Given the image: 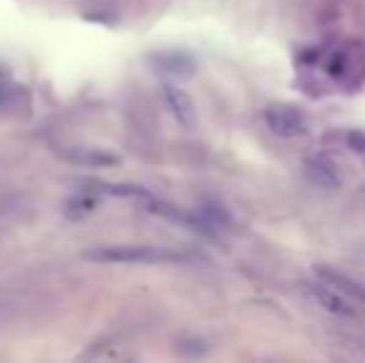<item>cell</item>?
I'll list each match as a JSON object with an SVG mask.
<instances>
[{
    "label": "cell",
    "mask_w": 365,
    "mask_h": 363,
    "mask_svg": "<svg viewBox=\"0 0 365 363\" xmlns=\"http://www.w3.org/2000/svg\"><path fill=\"white\" fill-rule=\"evenodd\" d=\"M90 262L105 264H159V262H182V254L157 247H100L85 254Z\"/></svg>",
    "instance_id": "1"
},
{
    "label": "cell",
    "mask_w": 365,
    "mask_h": 363,
    "mask_svg": "<svg viewBox=\"0 0 365 363\" xmlns=\"http://www.w3.org/2000/svg\"><path fill=\"white\" fill-rule=\"evenodd\" d=\"M264 120H266V125H269V130L274 132V135L284 137V140H289V137H301L303 132H306V115H303V110H298L296 105L266 107Z\"/></svg>",
    "instance_id": "2"
},
{
    "label": "cell",
    "mask_w": 365,
    "mask_h": 363,
    "mask_svg": "<svg viewBox=\"0 0 365 363\" xmlns=\"http://www.w3.org/2000/svg\"><path fill=\"white\" fill-rule=\"evenodd\" d=\"M316 274H318V279L326 286H331L333 291H338V294L346 296V299H353L365 306V286L361 281L351 279V276L336 272V269H331V267H316Z\"/></svg>",
    "instance_id": "3"
},
{
    "label": "cell",
    "mask_w": 365,
    "mask_h": 363,
    "mask_svg": "<svg viewBox=\"0 0 365 363\" xmlns=\"http://www.w3.org/2000/svg\"><path fill=\"white\" fill-rule=\"evenodd\" d=\"M306 291H308V296H311V299H316L318 304H321L326 311H331V314L343 316V319H351V316H356V309L351 306V301H348L346 296L338 294V291H333L331 286H326V284H306Z\"/></svg>",
    "instance_id": "4"
},
{
    "label": "cell",
    "mask_w": 365,
    "mask_h": 363,
    "mask_svg": "<svg viewBox=\"0 0 365 363\" xmlns=\"http://www.w3.org/2000/svg\"><path fill=\"white\" fill-rule=\"evenodd\" d=\"M162 95H164V102H167L169 112L177 117L179 125L192 127L194 125V117H197V110H194L192 97H189L184 90H179L177 85H169V83L162 85Z\"/></svg>",
    "instance_id": "5"
},
{
    "label": "cell",
    "mask_w": 365,
    "mask_h": 363,
    "mask_svg": "<svg viewBox=\"0 0 365 363\" xmlns=\"http://www.w3.org/2000/svg\"><path fill=\"white\" fill-rule=\"evenodd\" d=\"M152 65L167 78H192L197 73V63L184 53H159L152 58Z\"/></svg>",
    "instance_id": "6"
},
{
    "label": "cell",
    "mask_w": 365,
    "mask_h": 363,
    "mask_svg": "<svg viewBox=\"0 0 365 363\" xmlns=\"http://www.w3.org/2000/svg\"><path fill=\"white\" fill-rule=\"evenodd\" d=\"M306 170H308V175H311V180L318 182L321 187H338V184H341V172H338V167L333 165L331 160H326V157H311V160L306 162Z\"/></svg>",
    "instance_id": "7"
},
{
    "label": "cell",
    "mask_w": 365,
    "mask_h": 363,
    "mask_svg": "<svg viewBox=\"0 0 365 363\" xmlns=\"http://www.w3.org/2000/svg\"><path fill=\"white\" fill-rule=\"evenodd\" d=\"M5 88H10V75L5 68H0V92H3Z\"/></svg>",
    "instance_id": "8"
}]
</instances>
